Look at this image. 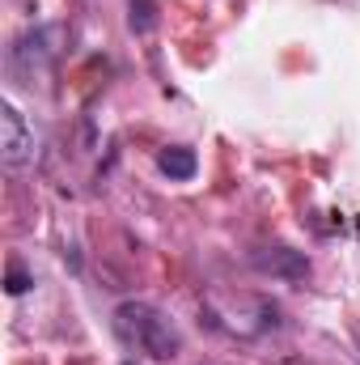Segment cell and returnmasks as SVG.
<instances>
[{"label": "cell", "instance_id": "cell-3", "mask_svg": "<svg viewBox=\"0 0 360 365\" xmlns=\"http://www.w3.org/2000/svg\"><path fill=\"white\" fill-rule=\"evenodd\" d=\"M38 158V140L34 128L26 123V115L13 102H0V162L4 170H26Z\"/></svg>", "mask_w": 360, "mask_h": 365}, {"label": "cell", "instance_id": "cell-2", "mask_svg": "<svg viewBox=\"0 0 360 365\" xmlns=\"http://www.w3.org/2000/svg\"><path fill=\"white\" fill-rule=\"evenodd\" d=\"M208 327L229 331V336H263L271 327H280V306H271L268 297H212L203 306Z\"/></svg>", "mask_w": 360, "mask_h": 365}, {"label": "cell", "instance_id": "cell-4", "mask_svg": "<svg viewBox=\"0 0 360 365\" xmlns=\"http://www.w3.org/2000/svg\"><path fill=\"white\" fill-rule=\"evenodd\" d=\"M250 264H255L259 272L284 276V280H301V276L309 272V259H305L301 251H292V247H263V251L250 255Z\"/></svg>", "mask_w": 360, "mask_h": 365}, {"label": "cell", "instance_id": "cell-6", "mask_svg": "<svg viewBox=\"0 0 360 365\" xmlns=\"http://www.w3.org/2000/svg\"><path fill=\"white\" fill-rule=\"evenodd\" d=\"M30 284H34V276L26 272V268H17V264H13V268H9V276H4V289H9V293H13V297H17V293H26V289H30Z\"/></svg>", "mask_w": 360, "mask_h": 365}, {"label": "cell", "instance_id": "cell-1", "mask_svg": "<svg viewBox=\"0 0 360 365\" xmlns=\"http://www.w3.org/2000/svg\"><path fill=\"white\" fill-rule=\"evenodd\" d=\"M110 327L127 349H136V353H144L153 361H170V357L182 353V336L174 327V319L153 302H136V297L119 302L115 314H110Z\"/></svg>", "mask_w": 360, "mask_h": 365}, {"label": "cell", "instance_id": "cell-5", "mask_svg": "<svg viewBox=\"0 0 360 365\" xmlns=\"http://www.w3.org/2000/svg\"><path fill=\"white\" fill-rule=\"evenodd\" d=\"M157 166L170 175V179H195V170H199V158H195V149H186V145H166L162 153H157Z\"/></svg>", "mask_w": 360, "mask_h": 365}]
</instances>
